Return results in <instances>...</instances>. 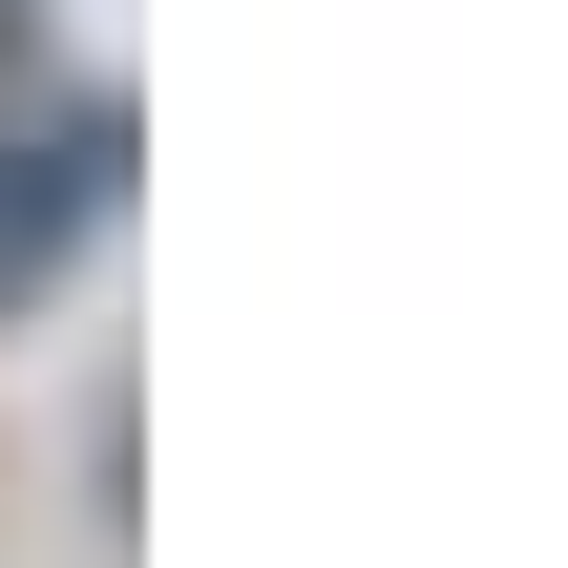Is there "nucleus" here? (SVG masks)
Masks as SVG:
<instances>
[{
	"instance_id": "1",
	"label": "nucleus",
	"mask_w": 568,
	"mask_h": 568,
	"mask_svg": "<svg viewBox=\"0 0 568 568\" xmlns=\"http://www.w3.org/2000/svg\"><path fill=\"white\" fill-rule=\"evenodd\" d=\"M84 211H105V126H0V316L84 253Z\"/></svg>"
}]
</instances>
